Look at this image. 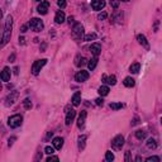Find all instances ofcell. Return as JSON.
Wrapping results in <instances>:
<instances>
[{
	"label": "cell",
	"mask_w": 162,
	"mask_h": 162,
	"mask_svg": "<svg viewBox=\"0 0 162 162\" xmlns=\"http://www.w3.org/2000/svg\"><path fill=\"white\" fill-rule=\"evenodd\" d=\"M15 139H17L15 137H12V138L9 139V146H13V143H14V141H15Z\"/></svg>",
	"instance_id": "cell-42"
},
{
	"label": "cell",
	"mask_w": 162,
	"mask_h": 162,
	"mask_svg": "<svg viewBox=\"0 0 162 162\" xmlns=\"http://www.w3.org/2000/svg\"><path fill=\"white\" fill-rule=\"evenodd\" d=\"M122 1H129V0H122Z\"/></svg>",
	"instance_id": "cell-46"
},
{
	"label": "cell",
	"mask_w": 162,
	"mask_h": 162,
	"mask_svg": "<svg viewBox=\"0 0 162 162\" xmlns=\"http://www.w3.org/2000/svg\"><path fill=\"white\" fill-rule=\"evenodd\" d=\"M27 29H28V26H27V24H24V26H22V28H20V32H22V33H26Z\"/></svg>",
	"instance_id": "cell-40"
},
{
	"label": "cell",
	"mask_w": 162,
	"mask_h": 162,
	"mask_svg": "<svg viewBox=\"0 0 162 162\" xmlns=\"http://www.w3.org/2000/svg\"><path fill=\"white\" fill-rule=\"evenodd\" d=\"M86 139H88V136H86V134H82V136L79 137V148H80V150H84L85 148Z\"/></svg>",
	"instance_id": "cell-20"
},
{
	"label": "cell",
	"mask_w": 162,
	"mask_h": 162,
	"mask_svg": "<svg viewBox=\"0 0 162 162\" xmlns=\"http://www.w3.org/2000/svg\"><path fill=\"white\" fill-rule=\"evenodd\" d=\"M89 72L88 71H84V70H81V71H79L76 75H75V80H76L77 82H84L86 81L89 79Z\"/></svg>",
	"instance_id": "cell-7"
},
{
	"label": "cell",
	"mask_w": 162,
	"mask_h": 162,
	"mask_svg": "<svg viewBox=\"0 0 162 162\" xmlns=\"http://www.w3.org/2000/svg\"><path fill=\"white\" fill-rule=\"evenodd\" d=\"M122 108H123L122 103H112V104H110V109H112V110H119Z\"/></svg>",
	"instance_id": "cell-29"
},
{
	"label": "cell",
	"mask_w": 162,
	"mask_h": 162,
	"mask_svg": "<svg viewBox=\"0 0 162 162\" xmlns=\"http://www.w3.org/2000/svg\"><path fill=\"white\" fill-rule=\"evenodd\" d=\"M86 115H88V113H86V112H81L80 113V115H79V118H77V127H79V128H82V127L85 125Z\"/></svg>",
	"instance_id": "cell-14"
},
{
	"label": "cell",
	"mask_w": 162,
	"mask_h": 162,
	"mask_svg": "<svg viewBox=\"0 0 162 162\" xmlns=\"http://www.w3.org/2000/svg\"><path fill=\"white\" fill-rule=\"evenodd\" d=\"M44 50H46V44H42V52H44Z\"/></svg>",
	"instance_id": "cell-45"
},
{
	"label": "cell",
	"mask_w": 162,
	"mask_h": 162,
	"mask_svg": "<svg viewBox=\"0 0 162 162\" xmlns=\"http://www.w3.org/2000/svg\"><path fill=\"white\" fill-rule=\"evenodd\" d=\"M138 123H139V118H138V117H136V118L132 120V125H137Z\"/></svg>",
	"instance_id": "cell-39"
},
{
	"label": "cell",
	"mask_w": 162,
	"mask_h": 162,
	"mask_svg": "<svg viewBox=\"0 0 162 162\" xmlns=\"http://www.w3.org/2000/svg\"><path fill=\"white\" fill-rule=\"evenodd\" d=\"M123 84L127 86V88H133L134 86V84H136V82H134V80L130 76H128V77H125L124 79V81H123Z\"/></svg>",
	"instance_id": "cell-22"
},
{
	"label": "cell",
	"mask_w": 162,
	"mask_h": 162,
	"mask_svg": "<svg viewBox=\"0 0 162 162\" xmlns=\"http://www.w3.org/2000/svg\"><path fill=\"white\" fill-rule=\"evenodd\" d=\"M12 29H13V17L8 15L4 24V28L0 29V48H3L9 42L12 37Z\"/></svg>",
	"instance_id": "cell-1"
},
{
	"label": "cell",
	"mask_w": 162,
	"mask_h": 162,
	"mask_svg": "<svg viewBox=\"0 0 162 162\" xmlns=\"http://www.w3.org/2000/svg\"><path fill=\"white\" fill-rule=\"evenodd\" d=\"M57 4H58V6H60L61 9L66 8V0H57Z\"/></svg>",
	"instance_id": "cell-34"
},
{
	"label": "cell",
	"mask_w": 162,
	"mask_h": 162,
	"mask_svg": "<svg viewBox=\"0 0 162 162\" xmlns=\"http://www.w3.org/2000/svg\"><path fill=\"white\" fill-rule=\"evenodd\" d=\"M105 160L108 162H112L113 160H114V154H113L112 151H108V152L105 153Z\"/></svg>",
	"instance_id": "cell-31"
},
{
	"label": "cell",
	"mask_w": 162,
	"mask_h": 162,
	"mask_svg": "<svg viewBox=\"0 0 162 162\" xmlns=\"http://www.w3.org/2000/svg\"><path fill=\"white\" fill-rule=\"evenodd\" d=\"M71 101H72V105H74V106H79V105H80V101H81V94H80V91H76L74 95H72Z\"/></svg>",
	"instance_id": "cell-15"
},
{
	"label": "cell",
	"mask_w": 162,
	"mask_h": 162,
	"mask_svg": "<svg viewBox=\"0 0 162 162\" xmlns=\"http://www.w3.org/2000/svg\"><path fill=\"white\" fill-rule=\"evenodd\" d=\"M98 92H99V95L100 96H106L109 94V88L108 86H100V88H99V90H98Z\"/></svg>",
	"instance_id": "cell-23"
},
{
	"label": "cell",
	"mask_w": 162,
	"mask_h": 162,
	"mask_svg": "<svg viewBox=\"0 0 162 162\" xmlns=\"http://www.w3.org/2000/svg\"><path fill=\"white\" fill-rule=\"evenodd\" d=\"M160 157H157V156H151V157H148L146 158V162H160Z\"/></svg>",
	"instance_id": "cell-32"
},
{
	"label": "cell",
	"mask_w": 162,
	"mask_h": 162,
	"mask_svg": "<svg viewBox=\"0 0 162 162\" xmlns=\"http://www.w3.org/2000/svg\"><path fill=\"white\" fill-rule=\"evenodd\" d=\"M17 98H18V92H17V91H12L8 96H6V99H5V105H6V106L13 105V104L15 103Z\"/></svg>",
	"instance_id": "cell-8"
},
{
	"label": "cell",
	"mask_w": 162,
	"mask_h": 162,
	"mask_svg": "<svg viewBox=\"0 0 162 162\" xmlns=\"http://www.w3.org/2000/svg\"><path fill=\"white\" fill-rule=\"evenodd\" d=\"M34 1H41V0H34Z\"/></svg>",
	"instance_id": "cell-47"
},
{
	"label": "cell",
	"mask_w": 162,
	"mask_h": 162,
	"mask_svg": "<svg viewBox=\"0 0 162 162\" xmlns=\"http://www.w3.org/2000/svg\"><path fill=\"white\" fill-rule=\"evenodd\" d=\"M24 41H26L24 39V37H19V43L20 44H24Z\"/></svg>",
	"instance_id": "cell-44"
},
{
	"label": "cell",
	"mask_w": 162,
	"mask_h": 162,
	"mask_svg": "<svg viewBox=\"0 0 162 162\" xmlns=\"http://www.w3.org/2000/svg\"><path fill=\"white\" fill-rule=\"evenodd\" d=\"M75 115H76V112H75L74 109H71V110H68L67 108V115H66V125H70V124L74 122V119H75Z\"/></svg>",
	"instance_id": "cell-12"
},
{
	"label": "cell",
	"mask_w": 162,
	"mask_h": 162,
	"mask_svg": "<svg viewBox=\"0 0 162 162\" xmlns=\"http://www.w3.org/2000/svg\"><path fill=\"white\" fill-rule=\"evenodd\" d=\"M110 5H112L114 9H117L119 6V0H110Z\"/></svg>",
	"instance_id": "cell-35"
},
{
	"label": "cell",
	"mask_w": 162,
	"mask_h": 162,
	"mask_svg": "<svg viewBox=\"0 0 162 162\" xmlns=\"http://www.w3.org/2000/svg\"><path fill=\"white\" fill-rule=\"evenodd\" d=\"M86 63V58L85 57H81L80 54H79V56L76 57V61H75V65H76V66H84V65Z\"/></svg>",
	"instance_id": "cell-24"
},
{
	"label": "cell",
	"mask_w": 162,
	"mask_h": 162,
	"mask_svg": "<svg viewBox=\"0 0 162 162\" xmlns=\"http://www.w3.org/2000/svg\"><path fill=\"white\" fill-rule=\"evenodd\" d=\"M46 63H47V60H46V58H43V60H38V61H34L33 65H32V74L37 76V75L39 74L41 68H42Z\"/></svg>",
	"instance_id": "cell-5"
},
{
	"label": "cell",
	"mask_w": 162,
	"mask_h": 162,
	"mask_svg": "<svg viewBox=\"0 0 162 162\" xmlns=\"http://www.w3.org/2000/svg\"><path fill=\"white\" fill-rule=\"evenodd\" d=\"M139 68H141V65L139 63H132L130 65V67H129V71L132 72V74H138V71H139Z\"/></svg>",
	"instance_id": "cell-26"
},
{
	"label": "cell",
	"mask_w": 162,
	"mask_h": 162,
	"mask_svg": "<svg viewBox=\"0 0 162 162\" xmlns=\"http://www.w3.org/2000/svg\"><path fill=\"white\" fill-rule=\"evenodd\" d=\"M147 147H148V148H151V150H154V148L157 147L156 139H153V138H150V139H148V142H147Z\"/></svg>",
	"instance_id": "cell-27"
},
{
	"label": "cell",
	"mask_w": 162,
	"mask_h": 162,
	"mask_svg": "<svg viewBox=\"0 0 162 162\" xmlns=\"http://www.w3.org/2000/svg\"><path fill=\"white\" fill-rule=\"evenodd\" d=\"M136 137H137V139H139V141H142V139H144L147 137V132L146 130H137L136 132Z\"/></svg>",
	"instance_id": "cell-25"
},
{
	"label": "cell",
	"mask_w": 162,
	"mask_h": 162,
	"mask_svg": "<svg viewBox=\"0 0 162 162\" xmlns=\"http://www.w3.org/2000/svg\"><path fill=\"white\" fill-rule=\"evenodd\" d=\"M14 60H15V54H14V53H13V54H12V56H10V57H9V61H10V62H14Z\"/></svg>",
	"instance_id": "cell-43"
},
{
	"label": "cell",
	"mask_w": 162,
	"mask_h": 162,
	"mask_svg": "<svg viewBox=\"0 0 162 162\" xmlns=\"http://www.w3.org/2000/svg\"><path fill=\"white\" fill-rule=\"evenodd\" d=\"M72 37L75 39H81L84 37V26L80 23H76L72 28Z\"/></svg>",
	"instance_id": "cell-4"
},
{
	"label": "cell",
	"mask_w": 162,
	"mask_h": 162,
	"mask_svg": "<svg viewBox=\"0 0 162 162\" xmlns=\"http://www.w3.org/2000/svg\"><path fill=\"white\" fill-rule=\"evenodd\" d=\"M0 14H1V13H0Z\"/></svg>",
	"instance_id": "cell-48"
},
{
	"label": "cell",
	"mask_w": 162,
	"mask_h": 162,
	"mask_svg": "<svg viewBox=\"0 0 162 162\" xmlns=\"http://www.w3.org/2000/svg\"><path fill=\"white\" fill-rule=\"evenodd\" d=\"M23 106H24V109L29 110L30 108H32V101H30L29 99H24V101H23Z\"/></svg>",
	"instance_id": "cell-30"
},
{
	"label": "cell",
	"mask_w": 162,
	"mask_h": 162,
	"mask_svg": "<svg viewBox=\"0 0 162 162\" xmlns=\"http://www.w3.org/2000/svg\"><path fill=\"white\" fill-rule=\"evenodd\" d=\"M51 161H58V157H57V156H52V154H50V157L47 158V162H51Z\"/></svg>",
	"instance_id": "cell-36"
},
{
	"label": "cell",
	"mask_w": 162,
	"mask_h": 162,
	"mask_svg": "<svg viewBox=\"0 0 162 162\" xmlns=\"http://www.w3.org/2000/svg\"><path fill=\"white\" fill-rule=\"evenodd\" d=\"M96 65H98V57H94V58H91V60H90V61L88 62V66H89V70H90V71H92V70H95Z\"/></svg>",
	"instance_id": "cell-21"
},
{
	"label": "cell",
	"mask_w": 162,
	"mask_h": 162,
	"mask_svg": "<svg viewBox=\"0 0 162 162\" xmlns=\"http://www.w3.org/2000/svg\"><path fill=\"white\" fill-rule=\"evenodd\" d=\"M105 6L104 0H91V8L94 10H101Z\"/></svg>",
	"instance_id": "cell-9"
},
{
	"label": "cell",
	"mask_w": 162,
	"mask_h": 162,
	"mask_svg": "<svg viewBox=\"0 0 162 162\" xmlns=\"http://www.w3.org/2000/svg\"><path fill=\"white\" fill-rule=\"evenodd\" d=\"M95 103H96V105H103V104H104V100H103L101 98H98L95 100Z\"/></svg>",
	"instance_id": "cell-38"
},
{
	"label": "cell",
	"mask_w": 162,
	"mask_h": 162,
	"mask_svg": "<svg viewBox=\"0 0 162 162\" xmlns=\"http://www.w3.org/2000/svg\"><path fill=\"white\" fill-rule=\"evenodd\" d=\"M52 143H53L54 150H61L62 146H63V139H62L61 137H54L53 141H52Z\"/></svg>",
	"instance_id": "cell-16"
},
{
	"label": "cell",
	"mask_w": 162,
	"mask_h": 162,
	"mask_svg": "<svg viewBox=\"0 0 162 162\" xmlns=\"http://www.w3.org/2000/svg\"><path fill=\"white\" fill-rule=\"evenodd\" d=\"M48 8H50V3L48 1H42L41 3V5L38 6V13L39 14H42V15H44V14H47V12H48Z\"/></svg>",
	"instance_id": "cell-11"
},
{
	"label": "cell",
	"mask_w": 162,
	"mask_h": 162,
	"mask_svg": "<svg viewBox=\"0 0 162 162\" xmlns=\"http://www.w3.org/2000/svg\"><path fill=\"white\" fill-rule=\"evenodd\" d=\"M125 161L127 162L130 161V152H129V151H127V152H125Z\"/></svg>",
	"instance_id": "cell-41"
},
{
	"label": "cell",
	"mask_w": 162,
	"mask_h": 162,
	"mask_svg": "<svg viewBox=\"0 0 162 162\" xmlns=\"http://www.w3.org/2000/svg\"><path fill=\"white\" fill-rule=\"evenodd\" d=\"M0 79H1L3 81H9L10 80V68L9 67L3 68L1 74H0Z\"/></svg>",
	"instance_id": "cell-13"
},
{
	"label": "cell",
	"mask_w": 162,
	"mask_h": 162,
	"mask_svg": "<svg viewBox=\"0 0 162 162\" xmlns=\"http://www.w3.org/2000/svg\"><path fill=\"white\" fill-rule=\"evenodd\" d=\"M65 18H66V17H65V13L63 12H57L56 13V17H54V22H56L57 24H62L65 22Z\"/></svg>",
	"instance_id": "cell-18"
},
{
	"label": "cell",
	"mask_w": 162,
	"mask_h": 162,
	"mask_svg": "<svg viewBox=\"0 0 162 162\" xmlns=\"http://www.w3.org/2000/svg\"><path fill=\"white\" fill-rule=\"evenodd\" d=\"M106 17H108V14H106V13H100V14L98 15V19L104 20V19H106Z\"/></svg>",
	"instance_id": "cell-37"
},
{
	"label": "cell",
	"mask_w": 162,
	"mask_h": 162,
	"mask_svg": "<svg viewBox=\"0 0 162 162\" xmlns=\"http://www.w3.org/2000/svg\"><path fill=\"white\" fill-rule=\"evenodd\" d=\"M103 82L108 85H115L117 84V77L113 75V76H103Z\"/></svg>",
	"instance_id": "cell-17"
},
{
	"label": "cell",
	"mask_w": 162,
	"mask_h": 162,
	"mask_svg": "<svg viewBox=\"0 0 162 162\" xmlns=\"http://www.w3.org/2000/svg\"><path fill=\"white\" fill-rule=\"evenodd\" d=\"M90 51H91V53L94 54L95 57H98L99 54H100V52H101V46H100V43H92L91 46H90Z\"/></svg>",
	"instance_id": "cell-10"
},
{
	"label": "cell",
	"mask_w": 162,
	"mask_h": 162,
	"mask_svg": "<svg viewBox=\"0 0 162 162\" xmlns=\"http://www.w3.org/2000/svg\"><path fill=\"white\" fill-rule=\"evenodd\" d=\"M95 38H96L95 33H89V34H86V36L84 37V41L85 42H90V41H94Z\"/></svg>",
	"instance_id": "cell-28"
},
{
	"label": "cell",
	"mask_w": 162,
	"mask_h": 162,
	"mask_svg": "<svg viewBox=\"0 0 162 162\" xmlns=\"http://www.w3.org/2000/svg\"><path fill=\"white\" fill-rule=\"evenodd\" d=\"M28 27L30 28V30H33V32H41V30L44 28V24H43V22L41 19L33 18V19H30Z\"/></svg>",
	"instance_id": "cell-2"
},
{
	"label": "cell",
	"mask_w": 162,
	"mask_h": 162,
	"mask_svg": "<svg viewBox=\"0 0 162 162\" xmlns=\"http://www.w3.org/2000/svg\"><path fill=\"white\" fill-rule=\"evenodd\" d=\"M44 152H46L47 154H53V153H54V147L47 146L46 148H44Z\"/></svg>",
	"instance_id": "cell-33"
},
{
	"label": "cell",
	"mask_w": 162,
	"mask_h": 162,
	"mask_svg": "<svg viewBox=\"0 0 162 162\" xmlns=\"http://www.w3.org/2000/svg\"><path fill=\"white\" fill-rule=\"evenodd\" d=\"M22 123H23V117L19 114H15L8 119V124L10 128H18V127L22 125Z\"/></svg>",
	"instance_id": "cell-3"
},
{
	"label": "cell",
	"mask_w": 162,
	"mask_h": 162,
	"mask_svg": "<svg viewBox=\"0 0 162 162\" xmlns=\"http://www.w3.org/2000/svg\"><path fill=\"white\" fill-rule=\"evenodd\" d=\"M137 41L139 42V44H142V46L144 47V48H150V46H148V42H147V39H146V37L143 36V34H138L137 36Z\"/></svg>",
	"instance_id": "cell-19"
},
{
	"label": "cell",
	"mask_w": 162,
	"mask_h": 162,
	"mask_svg": "<svg viewBox=\"0 0 162 162\" xmlns=\"http://www.w3.org/2000/svg\"><path fill=\"white\" fill-rule=\"evenodd\" d=\"M123 146H124V137L122 134H118L112 139V147L114 150H122Z\"/></svg>",
	"instance_id": "cell-6"
}]
</instances>
